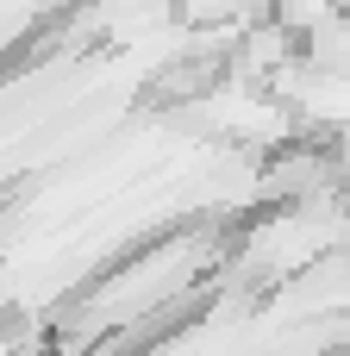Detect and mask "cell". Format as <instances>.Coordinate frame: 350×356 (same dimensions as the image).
Segmentation results:
<instances>
[{"instance_id":"7a4b0ae2","label":"cell","mask_w":350,"mask_h":356,"mask_svg":"<svg viewBox=\"0 0 350 356\" xmlns=\"http://www.w3.org/2000/svg\"><path fill=\"white\" fill-rule=\"evenodd\" d=\"M269 13L301 38V31H313L319 19H332V13H338V0H269Z\"/></svg>"},{"instance_id":"6da1fadb","label":"cell","mask_w":350,"mask_h":356,"mask_svg":"<svg viewBox=\"0 0 350 356\" xmlns=\"http://www.w3.org/2000/svg\"><path fill=\"white\" fill-rule=\"evenodd\" d=\"M188 31H238L269 13V0H169Z\"/></svg>"}]
</instances>
